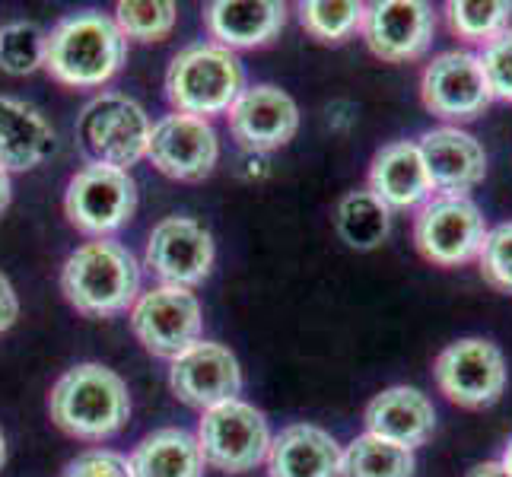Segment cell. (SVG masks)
<instances>
[{
  "instance_id": "obj_1",
  "label": "cell",
  "mask_w": 512,
  "mask_h": 477,
  "mask_svg": "<svg viewBox=\"0 0 512 477\" xmlns=\"http://www.w3.org/2000/svg\"><path fill=\"white\" fill-rule=\"evenodd\" d=\"M48 414L67 436L102 443L128 423L131 395L125 379L109 366L80 363L67 369L51 388Z\"/></svg>"
},
{
  "instance_id": "obj_2",
  "label": "cell",
  "mask_w": 512,
  "mask_h": 477,
  "mask_svg": "<svg viewBox=\"0 0 512 477\" xmlns=\"http://www.w3.org/2000/svg\"><path fill=\"white\" fill-rule=\"evenodd\" d=\"M128 58V39L112 16L74 13L45 35V70L64 86L90 90L109 83Z\"/></svg>"
},
{
  "instance_id": "obj_3",
  "label": "cell",
  "mask_w": 512,
  "mask_h": 477,
  "mask_svg": "<svg viewBox=\"0 0 512 477\" xmlns=\"http://www.w3.org/2000/svg\"><path fill=\"white\" fill-rule=\"evenodd\" d=\"M61 290L80 315L109 318L134 306L140 290V264L121 242H86L64 261Z\"/></svg>"
},
{
  "instance_id": "obj_4",
  "label": "cell",
  "mask_w": 512,
  "mask_h": 477,
  "mask_svg": "<svg viewBox=\"0 0 512 477\" xmlns=\"http://www.w3.org/2000/svg\"><path fill=\"white\" fill-rule=\"evenodd\" d=\"M245 90L242 61L217 42H198L172 58L166 74V96L179 115L210 118L233 109Z\"/></svg>"
},
{
  "instance_id": "obj_5",
  "label": "cell",
  "mask_w": 512,
  "mask_h": 477,
  "mask_svg": "<svg viewBox=\"0 0 512 477\" xmlns=\"http://www.w3.org/2000/svg\"><path fill=\"white\" fill-rule=\"evenodd\" d=\"M150 118L121 93L96 96L77 118V144L90 166L125 169L140 163L150 147Z\"/></svg>"
},
{
  "instance_id": "obj_6",
  "label": "cell",
  "mask_w": 512,
  "mask_h": 477,
  "mask_svg": "<svg viewBox=\"0 0 512 477\" xmlns=\"http://www.w3.org/2000/svg\"><path fill=\"white\" fill-rule=\"evenodd\" d=\"M487 229L484 210L471 194H433L414 217V245L436 268H462L478 261Z\"/></svg>"
},
{
  "instance_id": "obj_7",
  "label": "cell",
  "mask_w": 512,
  "mask_h": 477,
  "mask_svg": "<svg viewBox=\"0 0 512 477\" xmlns=\"http://www.w3.org/2000/svg\"><path fill=\"white\" fill-rule=\"evenodd\" d=\"M436 388L452 404L481 411L497 404L506 392L509 369L503 350L487 338H458L439 350L433 363Z\"/></svg>"
},
{
  "instance_id": "obj_8",
  "label": "cell",
  "mask_w": 512,
  "mask_h": 477,
  "mask_svg": "<svg viewBox=\"0 0 512 477\" xmlns=\"http://www.w3.org/2000/svg\"><path fill=\"white\" fill-rule=\"evenodd\" d=\"M194 439H198L204 465H214L226 474H245L258 468L271 449L268 420L258 408L239 398L204 411Z\"/></svg>"
},
{
  "instance_id": "obj_9",
  "label": "cell",
  "mask_w": 512,
  "mask_h": 477,
  "mask_svg": "<svg viewBox=\"0 0 512 477\" xmlns=\"http://www.w3.org/2000/svg\"><path fill=\"white\" fill-rule=\"evenodd\" d=\"M420 99L430 115L455 128L481 118L493 102L481 58L465 48L436 55L420 74Z\"/></svg>"
},
{
  "instance_id": "obj_10",
  "label": "cell",
  "mask_w": 512,
  "mask_h": 477,
  "mask_svg": "<svg viewBox=\"0 0 512 477\" xmlns=\"http://www.w3.org/2000/svg\"><path fill=\"white\" fill-rule=\"evenodd\" d=\"M137 210V185L131 172L112 166H86L64 191V214L86 236H109Z\"/></svg>"
},
{
  "instance_id": "obj_11",
  "label": "cell",
  "mask_w": 512,
  "mask_h": 477,
  "mask_svg": "<svg viewBox=\"0 0 512 477\" xmlns=\"http://www.w3.org/2000/svg\"><path fill=\"white\" fill-rule=\"evenodd\" d=\"M131 328L153 357L175 360L201 341V303L185 287H156L131 309Z\"/></svg>"
},
{
  "instance_id": "obj_12",
  "label": "cell",
  "mask_w": 512,
  "mask_h": 477,
  "mask_svg": "<svg viewBox=\"0 0 512 477\" xmlns=\"http://www.w3.org/2000/svg\"><path fill=\"white\" fill-rule=\"evenodd\" d=\"M363 42L388 64H408L430 51L436 13L423 0H376L363 13Z\"/></svg>"
},
{
  "instance_id": "obj_13",
  "label": "cell",
  "mask_w": 512,
  "mask_h": 477,
  "mask_svg": "<svg viewBox=\"0 0 512 477\" xmlns=\"http://www.w3.org/2000/svg\"><path fill=\"white\" fill-rule=\"evenodd\" d=\"M147 156L156 169L169 175V179L201 182L217 166L220 140L210 121L172 112L153 125Z\"/></svg>"
},
{
  "instance_id": "obj_14",
  "label": "cell",
  "mask_w": 512,
  "mask_h": 477,
  "mask_svg": "<svg viewBox=\"0 0 512 477\" xmlns=\"http://www.w3.org/2000/svg\"><path fill=\"white\" fill-rule=\"evenodd\" d=\"M147 268L166 287H194L214 268V236L191 217H166L147 242Z\"/></svg>"
},
{
  "instance_id": "obj_15",
  "label": "cell",
  "mask_w": 512,
  "mask_h": 477,
  "mask_svg": "<svg viewBox=\"0 0 512 477\" xmlns=\"http://www.w3.org/2000/svg\"><path fill=\"white\" fill-rule=\"evenodd\" d=\"M226 118L236 144L249 153H271L287 147L299 131V109L293 96L271 83L242 90Z\"/></svg>"
},
{
  "instance_id": "obj_16",
  "label": "cell",
  "mask_w": 512,
  "mask_h": 477,
  "mask_svg": "<svg viewBox=\"0 0 512 477\" xmlns=\"http://www.w3.org/2000/svg\"><path fill=\"white\" fill-rule=\"evenodd\" d=\"M169 385L191 408L210 411L217 404L236 401L242 392L239 360L223 344L198 341L172 360Z\"/></svg>"
},
{
  "instance_id": "obj_17",
  "label": "cell",
  "mask_w": 512,
  "mask_h": 477,
  "mask_svg": "<svg viewBox=\"0 0 512 477\" xmlns=\"http://www.w3.org/2000/svg\"><path fill=\"white\" fill-rule=\"evenodd\" d=\"M417 147L436 194H468L484 182L487 153L471 131L443 125L423 134Z\"/></svg>"
},
{
  "instance_id": "obj_18",
  "label": "cell",
  "mask_w": 512,
  "mask_h": 477,
  "mask_svg": "<svg viewBox=\"0 0 512 477\" xmlns=\"http://www.w3.org/2000/svg\"><path fill=\"white\" fill-rule=\"evenodd\" d=\"M366 433L404 449H420L436 433L433 401L414 385H392L366 404Z\"/></svg>"
},
{
  "instance_id": "obj_19",
  "label": "cell",
  "mask_w": 512,
  "mask_h": 477,
  "mask_svg": "<svg viewBox=\"0 0 512 477\" xmlns=\"http://www.w3.org/2000/svg\"><path fill=\"white\" fill-rule=\"evenodd\" d=\"M268 477H344V449L315 423H290L271 439Z\"/></svg>"
},
{
  "instance_id": "obj_20",
  "label": "cell",
  "mask_w": 512,
  "mask_h": 477,
  "mask_svg": "<svg viewBox=\"0 0 512 477\" xmlns=\"http://www.w3.org/2000/svg\"><path fill=\"white\" fill-rule=\"evenodd\" d=\"M369 191L388 210H414L433 198V182L423 166L417 140H392L369 163Z\"/></svg>"
},
{
  "instance_id": "obj_21",
  "label": "cell",
  "mask_w": 512,
  "mask_h": 477,
  "mask_svg": "<svg viewBox=\"0 0 512 477\" xmlns=\"http://www.w3.org/2000/svg\"><path fill=\"white\" fill-rule=\"evenodd\" d=\"M287 23V4L277 0H217L204 10V26L223 48H261Z\"/></svg>"
},
{
  "instance_id": "obj_22",
  "label": "cell",
  "mask_w": 512,
  "mask_h": 477,
  "mask_svg": "<svg viewBox=\"0 0 512 477\" xmlns=\"http://www.w3.org/2000/svg\"><path fill=\"white\" fill-rule=\"evenodd\" d=\"M51 150H55V131L45 115L23 99L0 96V169H35Z\"/></svg>"
},
{
  "instance_id": "obj_23",
  "label": "cell",
  "mask_w": 512,
  "mask_h": 477,
  "mask_svg": "<svg viewBox=\"0 0 512 477\" xmlns=\"http://www.w3.org/2000/svg\"><path fill=\"white\" fill-rule=\"evenodd\" d=\"M134 477H204V455L188 430L166 427L144 436L131 455Z\"/></svg>"
},
{
  "instance_id": "obj_24",
  "label": "cell",
  "mask_w": 512,
  "mask_h": 477,
  "mask_svg": "<svg viewBox=\"0 0 512 477\" xmlns=\"http://www.w3.org/2000/svg\"><path fill=\"white\" fill-rule=\"evenodd\" d=\"M338 236L357 252H373L392 233V210H388L369 188L347 191L334 210Z\"/></svg>"
},
{
  "instance_id": "obj_25",
  "label": "cell",
  "mask_w": 512,
  "mask_h": 477,
  "mask_svg": "<svg viewBox=\"0 0 512 477\" xmlns=\"http://www.w3.org/2000/svg\"><path fill=\"white\" fill-rule=\"evenodd\" d=\"M417 458L411 449L373 433L357 436L344 449V477H414Z\"/></svg>"
},
{
  "instance_id": "obj_26",
  "label": "cell",
  "mask_w": 512,
  "mask_h": 477,
  "mask_svg": "<svg viewBox=\"0 0 512 477\" xmlns=\"http://www.w3.org/2000/svg\"><path fill=\"white\" fill-rule=\"evenodd\" d=\"M446 20L462 42L484 48L512 26V4L509 0H449Z\"/></svg>"
},
{
  "instance_id": "obj_27",
  "label": "cell",
  "mask_w": 512,
  "mask_h": 477,
  "mask_svg": "<svg viewBox=\"0 0 512 477\" xmlns=\"http://www.w3.org/2000/svg\"><path fill=\"white\" fill-rule=\"evenodd\" d=\"M366 4L357 0H309V4H299V23L303 29L319 42H344L363 23Z\"/></svg>"
},
{
  "instance_id": "obj_28",
  "label": "cell",
  "mask_w": 512,
  "mask_h": 477,
  "mask_svg": "<svg viewBox=\"0 0 512 477\" xmlns=\"http://www.w3.org/2000/svg\"><path fill=\"white\" fill-rule=\"evenodd\" d=\"M175 16H179V7L172 0H147V4L121 0L115 7V26L121 29L125 39L163 42L175 26Z\"/></svg>"
},
{
  "instance_id": "obj_29",
  "label": "cell",
  "mask_w": 512,
  "mask_h": 477,
  "mask_svg": "<svg viewBox=\"0 0 512 477\" xmlns=\"http://www.w3.org/2000/svg\"><path fill=\"white\" fill-rule=\"evenodd\" d=\"M45 64V32L35 23H10L0 29V70L26 77Z\"/></svg>"
},
{
  "instance_id": "obj_30",
  "label": "cell",
  "mask_w": 512,
  "mask_h": 477,
  "mask_svg": "<svg viewBox=\"0 0 512 477\" xmlns=\"http://www.w3.org/2000/svg\"><path fill=\"white\" fill-rule=\"evenodd\" d=\"M478 271L493 290L512 296V220L487 229L478 255Z\"/></svg>"
},
{
  "instance_id": "obj_31",
  "label": "cell",
  "mask_w": 512,
  "mask_h": 477,
  "mask_svg": "<svg viewBox=\"0 0 512 477\" xmlns=\"http://www.w3.org/2000/svg\"><path fill=\"white\" fill-rule=\"evenodd\" d=\"M481 67L493 102H512V26L481 48Z\"/></svg>"
},
{
  "instance_id": "obj_32",
  "label": "cell",
  "mask_w": 512,
  "mask_h": 477,
  "mask_svg": "<svg viewBox=\"0 0 512 477\" xmlns=\"http://www.w3.org/2000/svg\"><path fill=\"white\" fill-rule=\"evenodd\" d=\"M64 477H134L125 455L109 449H90L67 465Z\"/></svg>"
},
{
  "instance_id": "obj_33",
  "label": "cell",
  "mask_w": 512,
  "mask_h": 477,
  "mask_svg": "<svg viewBox=\"0 0 512 477\" xmlns=\"http://www.w3.org/2000/svg\"><path fill=\"white\" fill-rule=\"evenodd\" d=\"M16 315H20V299H16V290L10 280L0 274V334L13 328Z\"/></svg>"
},
{
  "instance_id": "obj_34",
  "label": "cell",
  "mask_w": 512,
  "mask_h": 477,
  "mask_svg": "<svg viewBox=\"0 0 512 477\" xmlns=\"http://www.w3.org/2000/svg\"><path fill=\"white\" fill-rule=\"evenodd\" d=\"M465 477H512L500 462H481V465H474Z\"/></svg>"
},
{
  "instance_id": "obj_35",
  "label": "cell",
  "mask_w": 512,
  "mask_h": 477,
  "mask_svg": "<svg viewBox=\"0 0 512 477\" xmlns=\"http://www.w3.org/2000/svg\"><path fill=\"white\" fill-rule=\"evenodd\" d=\"M10 204V172L0 169V210Z\"/></svg>"
},
{
  "instance_id": "obj_36",
  "label": "cell",
  "mask_w": 512,
  "mask_h": 477,
  "mask_svg": "<svg viewBox=\"0 0 512 477\" xmlns=\"http://www.w3.org/2000/svg\"><path fill=\"white\" fill-rule=\"evenodd\" d=\"M497 462H500V465H503V468H506V471L512 474V436H509V443L503 446V455L497 458Z\"/></svg>"
},
{
  "instance_id": "obj_37",
  "label": "cell",
  "mask_w": 512,
  "mask_h": 477,
  "mask_svg": "<svg viewBox=\"0 0 512 477\" xmlns=\"http://www.w3.org/2000/svg\"><path fill=\"white\" fill-rule=\"evenodd\" d=\"M4 458H7V443H4V433H0V468H4Z\"/></svg>"
}]
</instances>
